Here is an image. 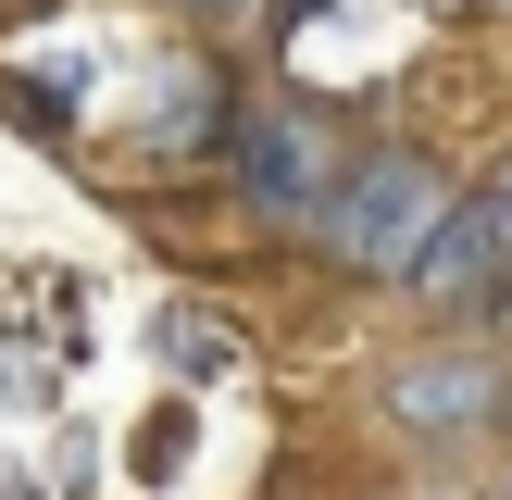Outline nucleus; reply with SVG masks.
I'll return each instance as SVG.
<instances>
[{"label": "nucleus", "instance_id": "1", "mask_svg": "<svg viewBox=\"0 0 512 500\" xmlns=\"http://www.w3.org/2000/svg\"><path fill=\"white\" fill-rule=\"evenodd\" d=\"M438 213H450V188H438V163H413V150H363V163H338V175H325V200H313L325 250L363 263V275H400V263H413V238H425Z\"/></svg>", "mask_w": 512, "mask_h": 500}, {"label": "nucleus", "instance_id": "2", "mask_svg": "<svg viewBox=\"0 0 512 500\" xmlns=\"http://www.w3.org/2000/svg\"><path fill=\"white\" fill-rule=\"evenodd\" d=\"M338 163H350V138H325V113H300V100H275V113L238 125V188L263 213H288V225H313V200H325Z\"/></svg>", "mask_w": 512, "mask_h": 500}, {"label": "nucleus", "instance_id": "3", "mask_svg": "<svg viewBox=\"0 0 512 500\" xmlns=\"http://www.w3.org/2000/svg\"><path fill=\"white\" fill-rule=\"evenodd\" d=\"M500 200H463V213H438V225H425V238H413V263H400V275H425V288H488V263H500Z\"/></svg>", "mask_w": 512, "mask_h": 500}, {"label": "nucleus", "instance_id": "4", "mask_svg": "<svg viewBox=\"0 0 512 500\" xmlns=\"http://www.w3.org/2000/svg\"><path fill=\"white\" fill-rule=\"evenodd\" d=\"M150 350H163L175 375H225L238 363V325H225L213 300H163V313H150Z\"/></svg>", "mask_w": 512, "mask_h": 500}, {"label": "nucleus", "instance_id": "5", "mask_svg": "<svg viewBox=\"0 0 512 500\" xmlns=\"http://www.w3.org/2000/svg\"><path fill=\"white\" fill-rule=\"evenodd\" d=\"M400 413L413 425H463V413H488V375L475 363H413L400 375Z\"/></svg>", "mask_w": 512, "mask_h": 500}, {"label": "nucleus", "instance_id": "6", "mask_svg": "<svg viewBox=\"0 0 512 500\" xmlns=\"http://www.w3.org/2000/svg\"><path fill=\"white\" fill-rule=\"evenodd\" d=\"M288 13H313V0H288Z\"/></svg>", "mask_w": 512, "mask_h": 500}]
</instances>
